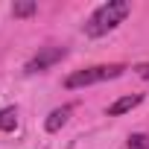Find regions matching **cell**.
Here are the masks:
<instances>
[{
	"instance_id": "cell-1",
	"label": "cell",
	"mask_w": 149,
	"mask_h": 149,
	"mask_svg": "<svg viewBox=\"0 0 149 149\" xmlns=\"http://www.w3.org/2000/svg\"><path fill=\"white\" fill-rule=\"evenodd\" d=\"M132 12V3L129 0H108V3H102L85 24V35L88 38H102L108 35L117 24H123V18Z\"/></svg>"
},
{
	"instance_id": "cell-2",
	"label": "cell",
	"mask_w": 149,
	"mask_h": 149,
	"mask_svg": "<svg viewBox=\"0 0 149 149\" xmlns=\"http://www.w3.org/2000/svg\"><path fill=\"white\" fill-rule=\"evenodd\" d=\"M126 67L123 64H97V67H85V70H73L70 76L64 79V88H88V85H97V82H108V79H117Z\"/></svg>"
},
{
	"instance_id": "cell-3",
	"label": "cell",
	"mask_w": 149,
	"mask_h": 149,
	"mask_svg": "<svg viewBox=\"0 0 149 149\" xmlns=\"http://www.w3.org/2000/svg\"><path fill=\"white\" fill-rule=\"evenodd\" d=\"M64 56H67V50H64V47H44L35 58H29V61H26V67H24V70H26V73H41V70H47L50 64L61 61Z\"/></svg>"
},
{
	"instance_id": "cell-4",
	"label": "cell",
	"mask_w": 149,
	"mask_h": 149,
	"mask_svg": "<svg viewBox=\"0 0 149 149\" xmlns=\"http://www.w3.org/2000/svg\"><path fill=\"white\" fill-rule=\"evenodd\" d=\"M140 102H143V94H129V97H120L114 105H108V114H111V117H120V114H126V111L137 108Z\"/></svg>"
},
{
	"instance_id": "cell-5",
	"label": "cell",
	"mask_w": 149,
	"mask_h": 149,
	"mask_svg": "<svg viewBox=\"0 0 149 149\" xmlns=\"http://www.w3.org/2000/svg\"><path fill=\"white\" fill-rule=\"evenodd\" d=\"M70 111H73L70 105H61V108H56V111H50V117L44 120V129H47V132H58V129H61V126L67 123V117H70Z\"/></svg>"
},
{
	"instance_id": "cell-6",
	"label": "cell",
	"mask_w": 149,
	"mask_h": 149,
	"mask_svg": "<svg viewBox=\"0 0 149 149\" xmlns=\"http://www.w3.org/2000/svg\"><path fill=\"white\" fill-rule=\"evenodd\" d=\"M15 129H18V111L3 108L0 111V132H15Z\"/></svg>"
},
{
	"instance_id": "cell-7",
	"label": "cell",
	"mask_w": 149,
	"mask_h": 149,
	"mask_svg": "<svg viewBox=\"0 0 149 149\" xmlns=\"http://www.w3.org/2000/svg\"><path fill=\"white\" fill-rule=\"evenodd\" d=\"M35 9H38V6L32 3V0H24V3H15V6H12V15H15V18H29V15H35Z\"/></svg>"
},
{
	"instance_id": "cell-8",
	"label": "cell",
	"mask_w": 149,
	"mask_h": 149,
	"mask_svg": "<svg viewBox=\"0 0 149 149\" xmlns=\"http://www.w3.org/2000/svg\"><path fill=\"white\" fill-rule=\"evenodd\" d=\"M126 149H149V134H132Z\"/></svg>"
},
{
	"instance_id": "cell-9",
	"label": "cell",
	"mask_w": 149,
	"mask_h": 149,
	"mask_svg": "<svg viewBox=\"0 0 149 149\" xmlns=\"http://www.w3.org/2000/svg\"><path fill=\"white\" fill-rule=\"evenodd\" d=\"M134 73L140 79H149V64H134Z\"/></svg>"
}]
</instances>
